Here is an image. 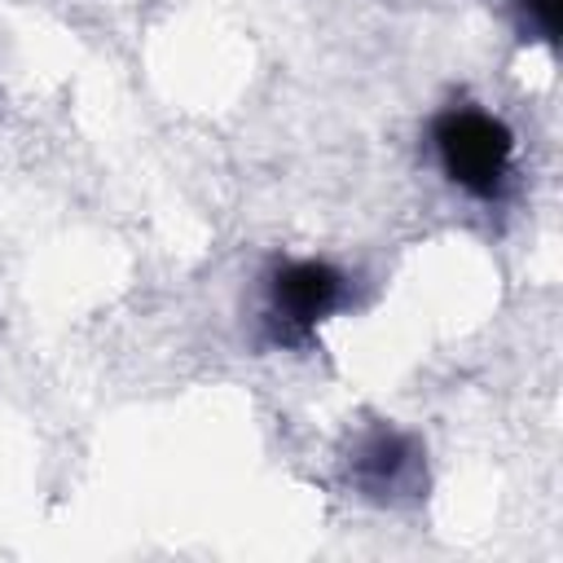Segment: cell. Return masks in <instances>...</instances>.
<instances>
[{"mask_svg":"<svg viewBox=\"0 0 563 563\" xmlns=\"http://www.w3.org/2000/svg\"><path fill=\"white\" fill-rule=\"evenodd\" d=\"M519 13L532 26V35H541L545 44L559 40V0H519Z\"/></svg>","mask_w":563,"mask_h":563,"instance_id":"obj_4","label":"cell"},{"mask_svg":"<svg viewBox=\"0 0 563 563\" xmlns=\"http://www.w3.org/2000/svg\"><path fill=\"white\" fill-rule=\"evenodd\" d=\"M413 444L396 431H374L361 449H356V475L374 488V493H396L409 475H413Z\"/></svg>","mask_w":563,"mask_h":563,"instance_id":"obj_3","label":"cell"},{"mask_svg":"<svg viewBox=\"0 0 563 563\" xmlns=\"http://www.w3.org/2000/svg\"><path fill=\"white\" fill-rule=\"evenodd\" d=\"M343 303V273L321 260L282 264L268 282V321L277 339H308Z\"/></svg>","mask_w":563,"mask_h":563,"instance_id":"obj_2","label":"cell"},{"mask_svg":"<svg viewBox=\"0 0 563 563\" xmlns=\"http://www.w3.org/2000/svg\"><path fill=\"white\" fill-rule=\"evenodd\" d=\"M435 154L444 176L466 189L471 198H497L506 176H510V158H515V136L501 119L475 110V106H453L435 119Z\"/></svg>","mask_w":563,"mask_h":563,"instance_id":"obj_1","label":"cell"}]
</instances>
